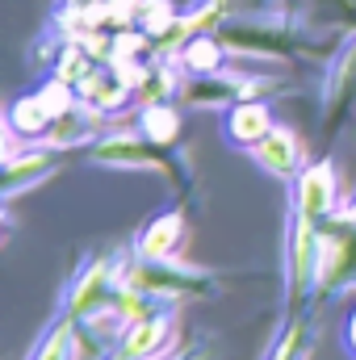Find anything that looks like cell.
<instances>
[{
    "mask_svg": "<svg viewBox=\"0 0 356 360\" xmlns=\"http://www.w3.org/2000/svg\"><path fill=\"white\" fill-rule=\"evenodd\" d=\"M227 55H231V46L222 42V34H197L177 55V63L189 76H210V72H222L227 68Z\"/></svg>",
    "mask_w": 356,
    "mask_h": 360,
    "instance_id": "cell-8",
    "label": "cell"
},
{
    "mask_svg": "<svg viewBox=\"0 0 356 360\" xmlns=\"http://www.w3.org/2000/svg\"><path fill=\"white\" fill-rule=\"evenodd\" d=\"M344 340H348V352L356 356V310H352V319H348V327H344Z\"/></svg>",
    "mask_w": 356,
    "mask_h": 360,
    "instance_id": "cell-14",
    "label": "cell"
},
{
    "mask_svg": "<svg viewBox=\"0 0 356 360\" xmlns=\"http://www.w3.org/2000/svg\"><path fill=\"white\" fill-rule=\"evenodd\" d=\"M180 243H184V218H180V214H164V218H155V222L143 231L139 256H143V260H177Z\"/></svg>",
    "mask_w": 356,
    "mask_h": 360,
    "instance_id": "cell-7",
    "label": "cell"
},
{
    "mask_svg": "<svg viewBox=\"0 0 356 360\" xmlns=\"http://www.w3.org/2000/svg\"><path fill=\"white\" fill-rule=\"evenodd\" d=\"M130 285H139L151 297H168V302H184V297H201L205 293V276L197 269H184L172 260H139L134 269H126Z\"/></svg>",
    "mask_w": 356,
    "mask_h": 360,
    "instance_id": "cell-2",
    "label": "cell"
},
{
    "mask_svg": "<svg viewBox=\"0 0 356 360\" xmlns=\"http://www.w3.org/2000/svg\"><path fill=\"white\" fill-rule=\"evenodd\" d=\"M348 218H352V222H356V205H352V210H348Z\"/></svg>",
    "mask_w": 356,
    "mask_h": 360,
    "instance_id": "cell-15",
    "label": "cell"
},
{
    "mask_svg": "<svg viewBox=\"0 0 356 360\" xmlns=\"http://www.w3.org/2000/svg\"><path fill=\"white\" fill-rule=\"evenodd\" d=\"M172 21H177V13H172L168 0H143V8H139V30H143V34L160 38Z\"/></svg>",
    "mask_w": 356,
    "mask_h": 360,
    "instance_id": "cell-13",
    "label": "cell"
},
{
    "mask_svg": "<svg viewBox=\"0 0 356 360\" xmlns=\"http://www.w3.org/2000/svg\"><path fill=\"white\" fill-rule=\"evenodd\" d=\"M331 214H336V172H331V164H314V168H306L298 176V210H293V218L323 226Z\"/></svg>",
    "mask_w": 356,
    "mask_h": 360,
    "instance_id": "cell-4",
    "label": "cell"
},
{
    "mask_svg": "<svg viewBox=\"0 0 356 360\" xmlns=\"http://www.w3.org/2000/svg\"><path fill=\"white\" fill-rule=\"evenodd\" d=\"M109 360H122V356H117V352H113V356H109Z\"/></svg>",
    "mask_w": 356,
    "mask_h": 360,
    "instance_id": "cell-16",
    "label": "cell"
},
{
    "mask_svg": "<svg viewBox=\"0 0 356 360\" xmlns=\"http://www.w3.org/2000/svg\"><path fill=\"white\" fill-rule=\"evenodd\" d=\"M160 151H164V143H151L139 130V134H109L105 143L92 147V160L109 164V168H164Z\"/></svg>",
    "mask_w": 356,
    "mask_h": 360,
    "instance_id": "cell-3",
    "label": "cell"
},
{
    "mask_svg": "<svg viewBox=\"0 0 356 360\" xmlns=\"http://www.w3.org/2000/svg\"><path fill=\"white\" fill-rule=\"evenodd\" d=\"M51 126H55V109L46 105L42 92L17 101V105L8 109V130L21 134V139H42V134H51Z\"/></svg>",
    "mask_w": 356,
    "mask_h": 360,
    "instance_id": "cell-9",
    "label": "cell"
},
{
    "mask_svg": "<svg viewBox=\"0 0 356 360\" xmlns=\"http://www.w3.org/2000/svg\"><path fill=\"white\" fill-rule=\"evenodd\" d=\"M314 285L323 293L356 289V222L348 214H331L319 226V276H314Z\"/></svg>",
    "mask_w": 356,
    "mask_h": 360,
    "instance_id": "cell-1",
    "label": "cell"
},
{
    "mask_svg": "<svg viewBox=\"0 0 356 360\" xmlns=\"http://www.w3.org/2000/svg\"><path fill=\"white\" fill-rule=\"evenodd\" d=\"M51 164H55V160H51L46 151H30V155H21V160H17V155H8V172H4V193L13 197V193H17V188L25 184V180L46 176V172H51Z\"/></svg>",
    "mask_w": 356,
    "mask_h": 360,
    "instance_id": "cell-11",
    "label": "cell"
},
{
    "mask_svg": "<svg viewBox=\"0 0 356 360\" xmlns=\"http://www.w3.org/2000/svg\"><path fill=\"white\" fill-rule=\"evenodd\" d=\"M139 130H143L151 143L172 147V143H177V113L168 109V101H164V105H143V113H139Z\"/></svg>",
    "mask_w": 356,
    "mask_h": 360,
    "instance_id": "cell-12",
    "label": "cell"
},
{
    "mask_svg": "<svg viewBox=\"0 0 356 360\" xmlns=\"http://www.w3.org/2000/svg\"><path fill=\"white\" fill-rule=\"evenodd\" d=\"M168 335H172L168 314H147V319L130 323V327L117 335V356L122 360H151L168 348Z\"/></svg>",
    "mask_w": 356,
    "mask_h": 360,
    "instance_id": "cell-5",
    "label": "cell"
},
{
    "mask_svg": "<svg viewBox=\"0 0 356 360\" xmlns=\"http://www.w3.org/2000/svg\"><path fill=\"white\" fill-rule=\"evenodd\" d=\"M252 155H256V164H260L265 172L289 180L293 172H298V164H302V143H298V134H293V130L272 126L265 139L252 147Z\"/></svg>",
    "mask_w": 356,
    "mask_h": 360,
    "instance_id": "cell-6",
    "label": "cell"
},
{
    "mask_svg": "<svg viewBox=\"0 0 356 360\" xmlns=\"http://www.w3.org/2000/svg\"><path fill=\"white\" fill-rule=\"evenodd\" d=\"M227 130H231V139H235L239 147H248V151H252L268 130H272V117H268V109L260 105V101H239V105H231Z\"/></svg>",
    "mask_w": 356,
    "mask_h": 360,
    "instance_id": "cell-10",
    "label": "cell"
}]
</instances>
